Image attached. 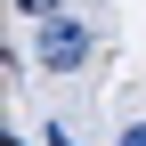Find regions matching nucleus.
Instances as JSON below:
<instances>
[{
    "label": "nucleus",
    "mask_w": 146,
    "mask_h": 146,
    "mask_svg": "<svg viewBox=\"0 0 146 146\" xmlns=\"http://www.w3.org/2000/svg\"><path fill=\"white\" fill-rule=\"evenodd\" d=\"M33 57H41V73H73L89 57V25H81V16H49L41 41H33Z\"/></svg>",
    "instance_id": "1"
},
{
    "label": "nucleus",
    "mask_w": 146,
    "mask_h": 146,
    "mask_svg": "<svg viewBox=\"0 0 146 146\" xmlns=\"http://www.w3.org/2000/svg\"><path fill=\"white\" fill-rule=\"evenodd\" d=\"M0 146H25V138H0Z\"/></svg>",
    "instance_id": "4"
},
{
    "label": "nucleus",
    "mask_w": 146,
    "mask_h": 146,
    "mask_svg": "<svg viewBox=\"0 0 146 146\" xmlns=\"http://www.w3.org/2000/svg\"><path fill=\"white\" fill-rule=\"evenodd\" d=\"M114 146H146V122H130V130H122V138H114Z\"/></svg>",
    "instance_id": "3"
},
{
    "label": "nucleus",
    "mask_w": 146,
    "mask_h": 146,
    "mask_svg": "<svg viewBox=\"0 0 146 146\" xmlns=\"http://www.w3.org/2000/svg\"><path fill=\"white\" fill-rule=\"evenodd\" d=\"M16 8H25V16H41V25H49V16H65V0H16Z\"/></svg>",
    "instance_id": "2"
}]
</instances>
